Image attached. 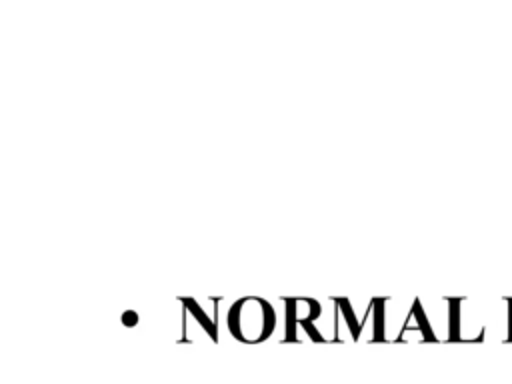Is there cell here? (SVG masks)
<instances>
[{
  "label": "cell",
  "mask_w": 512,
  "mask_h": 384,
  "mask_svg": "<svg viewBox=\"0 0 512 384\" xmlns=\"http://www.w3.org/2000/svg\"><path fill=\"white\" fill-rule=\"evenodd\" d=\"M452 340H510V298H454Z\"/></svg>",
  "instance_id": "1"
},
{
  "label": "cell",
  "mask_w": 512,
  "mask_h": 384,
  "mask_svg": "<svg viewBox=\"0 0 512 384\" xmlns=\"http://www.w3.org/2000/svg\"><path fill=\"white\" fill-rule=\"evenodd\" d=\"M226 322L236 340L260 344L272 336L276 328V312L268 300L260 296H244L230 306Z\"/></svg>",
  "instance_id": "2"
},
{
  "label": "cell",
  "mask_w": 512,
  "mask_h": 384,
  "mask_svg": "<svg viewBox=\"0 0 512 384\" xmlns=\"http://www.w3.org/2000/svg\"><path fill=\"white\" fill-rule=\"evenodd\" d=\"M182 304H184V310L192 314V318L202 326V330L210 336L212 342H218V330H216V322L210 320V316L202 310V306L194 300V298H188V296H182L178 298Z\"/></svg>",
  "instance_id": "3"
},
{
  "label": "cell",
  "mask_w": 512,
  "mask_h": 384,
  "mask_svg": "<svg viewBox=\"0 0 512 384\" xmlns=\"http://www.w3.org/2000/svg\"><path fill=\"white\" fill-rule=\"evenodd\" d=\"M372 300V342H384L386 340V298H370Z\"/></svg>",
  "instance_id": "4"
},
{
  "label": "cell",
  "mask_w": 512,
  "mask_h": 384,
  "mask_svg": "<svg viewBox=\"0 0 512 384\" xmlns=\"http://www.w3.org/2000/svg\"><path fill=\"white\" fill-rule=\"evenodd\" d=\"M338 308H340V314L344 316V322L352 334V340H358L360 338V330H362V322L356 318V312L350 304V300L346 296H338V298H330Z\"/></svg>",
  "instance_id": "5"
},
{
  "label": "cell",
  "mask_w": 512,
  "mask_h": 384,
  "mask_svg": "<svg viewBox=\"0 0 512 384\" xmlns=\"http://www.w3.org/2000/svg\"><path fill=\"white\" fill-rule=\"evenodd\" d=\"M282 302L286 304V336H284V342H298V336H296V324H298L296 308H298L300 298H282Z\"/></svg>",
  "instance_id": "6"
},
{
  "label": "cell",
  "mask_w": 512,
  "mask_h": 384,
  "mask_svg": "<svg viewBox=\"0 0 512 384\" xmlns=\"http://www.w3.org/2000/svg\"><path fill=\"white\" fill-rule=\"evenodd\" d=\"M298 324L304 328V332L308 334V338L312 340V342H324L326 338L314 328V324L310 322V320H304V318H298Z\"/></svg>",
  "instance_id": "7"
},
{
  "label": "cell",
  "mask_w": 512,
  "mask_h": 384,
  "mask_svg": "<svg viewBox=\"0 0 512 384\" xmlns=\"http://www.w3.org/2000/svg\"><path fill=\"white\" fill-rule=\"evenodd\" d=\"M122 324H124V326H128V328L136 326V324H138V312H134V310H126V312H122Z\"/></svg>",
  "instance_id": "8"
},
{
  "label": "cell",
  "mask_w": 512,
  "mask_h": 384,
  "mask_svg": "<svg viewBox=\"0 0 512 384\" xmlns=\"http://www.w3.org/2000/svg\"><path fill=\"white\" fill-rule=\"evenodd\" d=\"M510 340H512V298H510Z\"/></svg>",
  "instance_id": "9"
}]
</instances>
